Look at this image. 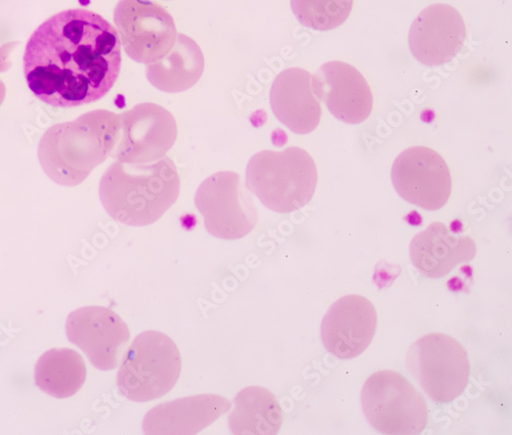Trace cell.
Listing matches in <instances>:
<instances>
[{"label": "cell", "mask_w": 512, "mask_h": 435, "mask_svg": "<svg viewBox=\"0 0 512 435\" xmlns=\"http://www.w3.org/2000/svg\"><path fill=\"white\" fill-rule=\"evenodd\" d=\"M66 333L70 342L101 371L118 367L124 347L131 338L125 322L104 307H84L72 312L66 321Z\"/></svg>", "instance_id": "obj_11"}, {"label": "cell", "mask_w": 512, "mask_h": 435, "mask_svg": "<svg viewBox=\"0 0 512 435\" xmlns=\"http://www.w3.org/2000/svg\"><path fill=\"white\" fill-rule=\"evenodd\" d=\"M65 126L68 133L67 185L76 186L112 154L119 140L120 115L100 110Z\"/></svg>", "instance_id": "obj_12"}, {"label": "cell", "mask_w": 512, "mask_h": 435, "mask_svg": "<svg viewBox=\"0 0 512 435\" xmlns=\"http://www.w3.org/2000/svg\"><path fill=\"white\" fill-rule=\"evenodd\" d=\"M87 380V366L70 348H53L42 355L35 367L36 385L56 399L73 397Z\"/></svg>", "instance_id": "obj_21"}, {"label": "cell", "mask_w": 512, "mask_h": 435, "mask_svg": "<svg viewBox=\"0 0 512 435\" xmlns=\"http://www.w3.org/2000/svg\"><path fill=\"white\" fill-rule=\"evenodd\" d=\"M466 28L460 13L449 5L424 9L409 32L413 57L425 66H442L454 59L464 45Z\"/></svg>", "instance_id": "obj_14"}, {"label": "cell", "mask_w": 512, "mask_h": 435, "mask_svg": "<svg viewBox=\"0 0 512 435\" xmlns=\"http://www.w3.org/2000/svg\"><path fill=\"white\" fill-rule=\"evenodd\" d=\"M180 190L178 169L165 155L150 163H112L101 180L100 197L113 220L145 227L175 205Z\"/></svg>", "instance_id": "obj_2"}, {"label": "cell", "mask_w": 512, "mask_h": 435, "mask_svg": "<svg viewBox=\"0 0 512 435\" xmlns=\"http://www.w3.org/2000/svg\"><path fill=\"white\" fill-rule=\"evenodd\" d=\"M312 84L317 98L340 121L359 124L371 115L373 96L370 86L352 65L328 62L313 76Z\"/></svg>", "instance_id": "obj_15"}, {"label": "cell", "mask_w": 512, "mask_h": 435, "mask_svg": "<svg viewBox=\"0 0 512 435\" xmlns=\"http://www.w3.org/2000/svg\"><path fill=\"white\" fill-rule=\"evenodd\" d=\"M409 252L413 266L422 275L440 279L472 261L477 246L472 238L455 235L444 224L435 223L413 238Z\"/></svg>", "instance_id": "obj_17"}, {"label": "cell", "mask_w": 512, "mask_h": 435, "mask_svg": "<svg viewBox=\"0 0 512 435\" xmlns=\"http://www.w3.org/2000/svg\"><path fill=\"white\" fill-rule=\"evenodd\" d=\"M407 367L424 393L442 404L463 394L471 371L464 347L443 333H432L415 341L409 348Z\"/></svg>", "instance_id": "obj_6"}, {"label": "cell", "mask_w": 512, "mask_h": 435, "mask_svg": "<svg viewBox=\"0 0 512 435\" xmlns=\"http://www.w3.org/2000/svg\"><path fill=\"white\" fill-rule=\"evenodd\" d=\"M205 69L204 55L196 41L179 33L172 50L147 66V78L159 91L177 94L191 89Z\"/></svg>", "instance_id": "obj_19"}, {"label": "cell", "mask_w": 512, "mask_h": 435, "mask_svg": "<svg viewBox=\"0 0 512 435\" xmlns=\"http://www.w3.org/2000/svg\"><path fill=\"white\" fill-rule=\"evenodd\" d=\"M377 313L361 295H347L334 302L322 320L321 338L332 356L351 360L362 355L372 342Z\"/></svg>", "instance_id": "obj_13"}, {"label": "cell", "mask_w": 512, "mask_h": 435, "mask_svg": "<svg viewBox=\"0 0 512 435\" xmlns=\"http://www.w3.org/2000/svg\"><path fill=\"white\" fill-rule=\"evenodd\" d=\"M114 22L125 53L146 65L164 58L178 36L173 16L153 0H119Z\"/></svg>", "instance_id": "obj_8"}, {"label": "cell", "mask_w": 512, "mask_h": 435, "mask_svg": "<svg viewBox=\"0 0 512 435\" xmlns=\"http://www.w3.org/2000/svg\"><path fill=\"white\" fill-rule=\"evenodd\" d=\"M245 182L247 189L266 207L278 213H290L312 201L318 170L313 157L302 148L266 150L249 160Z\"/></svg>", "instance_id": "obj_3"}, {"label": "cell", "mask_w": 512, "mask_h": 435, "mask_svg": "<svg viewBox=\"0 0 512 435\" xmlns=\"http://www.w3.org/2000/svg\"><path fill=\"white\" fill-rule=\"evenodd\" d=\"M362 409L371 426L383 434H420L428 424V406L400 373L379 371L365 382Z\"/></svg>", "instance_id": "obj_5"}, {"label": "cell", "mask_w": 512, "mask_h": 435, "mask_svg": "<svg viewBox=\"0 0 512 435\" xmlns=\"http://www.w3.org/2000/svg\"><path fill=\"white\" fill-rule=\"evenodd\" d=\"M115 28L84 9L60 12L30 36L23 58L26 82L42 103L74 108L103 99L121 69Z\"/></svg>", "instance_id": "obj_1"}, {"label": "cell", "mask_w": 512, "mask_h": 435, "mask_svg": "<svg viewBox=\"0 0 512 435\" xmlns=\"http://www.w3.org/2000/svg\"><path fill=\"white\" fill-rule=\"evenodd\" d=\"M119 140L112 157L125 163H150L164 157L178 138L172 113L153 103H143L120 115Z\"/></svg>", "instance_id": "obj_9"}, {"label": "cell", "mask_w": 512, "mask_h": 435, "mask_svg": "<svg viewBox=\"0 0 512 435\" xmlns=\"http://www.w3.org/2000/svg\"><path fill=\"white\" fill-rule=\"evenodd\" d=\"M353 7L354 0H291V9L298 22L318 31L343 25Z\"/></svg>", "instance_id": "obj_22"}, {"label": "cell", "mask_w": 512, "mask_h": 435, "mask_svg": "<svg viewBox=\"0 0 512 435\" xmlns=\"http://www.w3.org/2000/svg\"><path fill=\"white\" fill-rule=\"evenodd\" d=\"M181 371L182 357L175 341L162 332L146 331L123 356L117 385L128 400L146 403L168 394Z\"/></svg>", "instance_id": "obj_4"}, {"label": "cell", "mask_w": 512, "mask_h": 435, "mask_svg": "<svg viewBox=\"0 0 512 435\" xmlns=\"http://www.w3.org/2000/svg\"><path fill=\"white\" fill-rule=\"evenodd\" d=\"M231 403L218 395H199L154 407L143 421L145 434H196L222 415Z\"/></svg>", "instance_id": "obj_18"}, {"label": "cell", "mask_w": 512, "mask_h": 435, "mask_svg": "<svg viewBox=\"0 0 512 435\" xmlns=\"http://www.w3.org/2000/svg\"><path fill=\"white\" fill-rule=\"evenodd\" d=\"M229 416L234 434H277L283 423V412L275 396L266 388L250 386L234 399Z\"/></svg>", "instance_id": "obj_20"}, {"label": "cell", "mask_w": 512, "mask_h": 435, "mask_svg": "<svg viewBox=\"0 0 512 435\" xmlns=\"http://www.w3.org/2000/svg\"><path fill=\"white\" fill-rule=\"evenodd\" d=\"M195 205L207 232L220 239L244 238L259 222L252 197L233 171L217 172L206 179L196 192Z\"/></svg>", "instance_id": "obj_7"}, {"label": "cell", "mask_w": 512, "mask_h": 435, "mask_svg": "<svg viewBox=\"0 0 512 435\" xmlns=\"http://www.w3.org/2000/svg\"><path fill=\"white\" fill-rule=\"evenodd\" d=\"M392 181L405 201L424 210L443 208L452 193V177L446 161L426 147L402 152L393 164Z\"/></svg>", "instance_id": "obj_10"}, {"label": "cell", "mask_w": 512, "mask_h": 435, "mask_svg": "<svg viewBox=\"0 0 512 435\" xmlns=\"http://www.w3.org/2000/svg\"><path fill=\"white\" fill-rule=\"evenodd\" d=\"M312 74L302 68H289L275 79L270 92L277 119L296 135H309L322 117L320 101L313 90Z\"/></svg>", "instance_id": "obj_16"}]
</instances>
